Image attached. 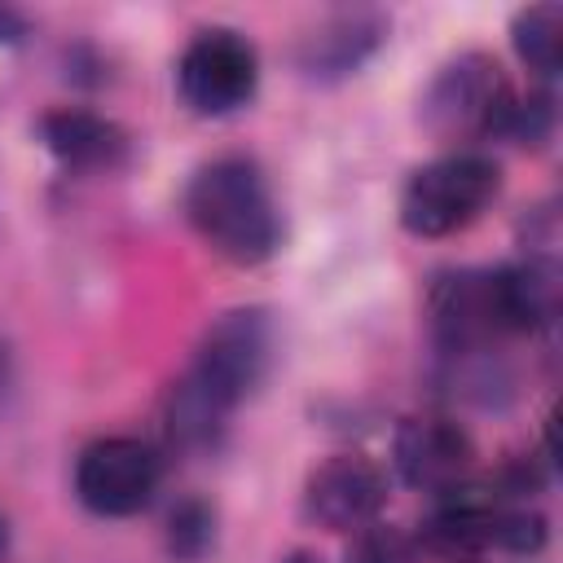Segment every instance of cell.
Returning <instances> with one entry per match:
<instances>
[{
    "mask_svg": "<svg viewBox=\"0 0 563 563\" xmlns=\"http://www.w3.org/2000/svg\"><path fill=\"white\" fill-rule=\"evenodd\" d=\"M40 141L57 163L84 167V172L119 167L128 158V132L114 119L79 110V106H57L40 114Z\"/></svg>",
    "mask_w": 563,
    "mask_h": 563,
    "instance_id": "12",
    "label": "cell"
},
{
    "mask_svg": "<svg viewBox=\"0 0 563 563\" xmlns=\"http://www.w3.org/2000/svg\"><path fill=\"white\" fill-rule=\"evenodd\" d=\"M273 369V321L264 308H229L220 312L189 365V383L229 418L242 400H251Z\"/></svg>",
    "mask_w": 563,
    "mask_h": 563,
    "instance_id": "4",
    "label": "cell"
},
{
    "mask_svg": "<svg viewBox=\"0 0 563 563\" xmlns=\"http://www.w3.org/2000/svg\"><path fill=\"white\" fill-rule=\"evenodd\" d=\"M391 453H396L400 479L409 488H422V493H449V488H457L471 475V462H475V444H471L466 427L453 422V418H444V413L405 418L396 427Z\"/></svg>",
    "mask_w": 563,
    "mask_h": 563,
    "instance_id": "9",
    "label": "cell"
},
{
    "mask_svg": "<svg viewBox=\"0 0 563 563\" xmlns=\"http://www.w3.org/2000/svg\"><path fill=\"white\" fill-rule=\"evenodd\" d=\"M0 554H4V519H0Z\"/></svg>",
    "mask_w": 563,
    "mask_h": 563,
    "instance_id": "19",
    "label": "cell"
},
{
    "mask_svg": "<svg viewBox=\"0 0 563 563\" xmlns=\"http://www.w3.org/2000/svg\"><path fill=\"white\" fill-rule=\"evenodd\" d=\"M383 501H387V479L361 453L325 457L303 484V515L325 532H356L374 523Z\"/></svg>",
    "mask_w": 563,
    "mask_h": 563,
    "instance_id": "8",
    "label": "cell"
},
{
    "mask_svg": "<svg viewBox=\"0 0 563 563\" xmlns=\"http://www.w3.org/2000/svg\"><path fill=\"white\" fill-rule=\"evenodd\" d=\"M4 383H9V347L0 343V391H4Z\"/></svg>",
    "mask_w": 563,
    "mask_h": 563,
    "instance_id": "18",
    "label": "cell"
},
{
    "mask_svg": "<svg viewBox=\"0 0 563 563\" xmlns=\"http://www.w3.org/2000/svg\"><path fill=\"white\" fill-rule=\"evenodd\" d=\"M444 501L431 510L422 523V550L440 563H479L488 550H497V519H501V497L484 488H449L440 493Z\"/></svg>",
    "mask_w": 563,
    "mask_h": 563,
    "instance_id": "10",
    "label": "cell"
},
{
    "mask_svg": "<svg viewBox=\"0 0 563 563\" xmlns=\"http://www.w3.org/2000/svg\"><path fill=\"white\" fill-rule=\"evenodd\" d=\"M501 189V167L488 154L453 150L405 180L400 224L413 238H449L484 216V207Z\"/></svg>",
    "mask_w": 563,
    "mask_h": 563,
    "instance_id": "3",
    "label": "cell"
},
{
    "mask_svg": "<svg viewBox=\"0 0 563 563\" xmlns=\"http://www.w3.org/2000/svg\"><path fill=\"white\" fill-rule=\"evenodd\" d=\"M277 563H325L321 554H312V550H290L286 559H277Z\"/></svg>",
    "mask_w": 563,
    "mask_h": 563,
    "instance_id": "17",
    "label": "cell"
},
{
    "mask_svg": "<svg viewBox=\"0 0 563 563\" xmlns=\"http://www.w3.org/2000/svg\"><path fill=\"white\" fill-rule=\"evenodd\" d=\"M515 110V92L488 53H462L435 70L418 101V123L435 141H488L506 132V119Z\"/></svg>",
    "mask_w": 563,
    "mask_h": 563,
    "instance_id": "2",
    "label": "cell"
},
{
    "mask_svg": "<svg viewBox=\"0 0 563 563\" xmlns=\"http://www.w3.org/2000/svg\"><path fill=\"white\" fill-rule=\"evenodd\" d=\"M18 35H22V18L9 13V9H0V44H13Z\"/></svg>",
    "mask_w": 563,
    "mask_h": 563,
    "instance_id": "16",
    "label": "cell"
},
{
    "mask_svg": "<svg viewBox=\"0 0 563 563\" xmlns=\"http://www.w3.org/2000/svg\"><path fill=\"white\" fill-rule=\"evenodd\" d=\"M176 88L194 114H207V119L233 114L260 88V53L246 35L229 26L198 31L176 62Z\"/></svg>",
    "mask_w": 563,
    "mask_h": 563,
    "instance_id": "5",
    "label": "cell"
},
{
    "mask_svg": "<svg viewBox=\"0 0 563 563\" xmlns=\"http://www.w3.org/2000/svg\"><path fill=\"white\" fill-rule=\"evenodd\" d=\"M510 40H515V53L528 70H537L541 79L559 75V66H563V9L559 4L519 9L515 26H510Z\"/></svg>",
    "mask_w": 563,
    "mask_h": 563,
    "instance_id": "13",
    "label": "cell"
},
{
    "mask_svg": "<svg viewBox=\"0 0 563 563\" xmlns=\"http://www.w3.org/2000/svg\"><path fill=\"white\" fill-rule=\"evenodd\" d=\"M158 479V453L132 435H101L75 462V497L101 519L141 515L154 501Z\"/></svg>",
    "mask_w": 563,
    "mask_h": 563,
    "instance_id": "6",
    "label": "cell"
},
{
    "mask_svg": "<svg viewBox=\"0 0 563 563\" xmlns=\"http://www.w3.org/2000/svg\"><path fill=\"white\" fill-rule=\"evenodd\" d=\"M427 317H431L435 343H440L449 356H475V352H484L493 339L510 334L506 308H501L497 268H493V273L462 268V273L435 277V286H431V295H427Z\"/></svg>",
    "mask_w": 563,
    "mask_h": 563,
    "instance_id": "7",
    "label": "cell"
},
{
    "mask_svg": "<svg viewBox=\"0 0 563 563\" xmlns=\"http://www.w3.org/2000/svg\"><path fill=\"white\" fill-rule=\"evenodd\" d=\"M347 563H418V541L396 523H365L347 545Z\"/></svg>",
    "mask_w": 563,
    "mask_h": 563,
    "instance_id": "15",
    "label": "cell"
},
{
    "mask_svg": "<svg viewBox=\"0 0 563 563\" xmlns=\"http://www.w3.org/2000/svg\"><path fill=\"white\" fill-rule=\"evenodd\" d=\"M216 550V510L202 497H185L167 515V554L180 563H202Z\"/></svg>",
    "mask_w": 563,
    "mask_h": 563,
    "instance_id": "14",
    "label": "cell"
},
{
    "mask_svg": "<svg viewBox=\"0 0 563 563\" xmlns=\"http://www.w3.org/2000/svg\"><path fill=\"white\" fill-rule=\"evenodd\" d=\"M185 216L198 238L229 264H264L282 246V211L255 158L224 154L202 163L185 185Z\"/></svg>",
    "mask_w": 563,
    "mask_h": 563,
    "instance_id": "1",
    "label": "cell"
},
{
    "mask_svg": "<svg viewBox=\"0 0 563 563\" xmlns=\"http://www.w3.org/2000/svg\"><path fill=\"white\" fill-rule=\"evenodd\" d=\"M387 35V22L378 13H365V9H352V13H334L325 18L312 35L299 40L295 48V62L308 79L317 84H334V79H347L356 75L383 44Z\"/></svg>",
    "mask_w": 563,
    "mask_h": 563,
    "instance_id": "11",
    "label": "cell"
}]
</instances>
